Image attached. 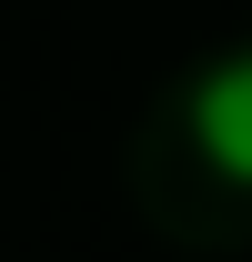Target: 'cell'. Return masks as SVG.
<instances>
[{"label":"cell","instance_id":"6da1fadb","mask_svg":"<svg viewBox=\"0 0 252 262\" xmlns=\"http://www.w3.org/2000/svg\"><path fill=\"white\" fill-rule=\"evenodd\" d=\"M182 121H192V151H202L222 182L252 192V40H232V51H212V61L192 71Z\"/></svg>","mask_w":252,"mask_h":262}]
</instances>
